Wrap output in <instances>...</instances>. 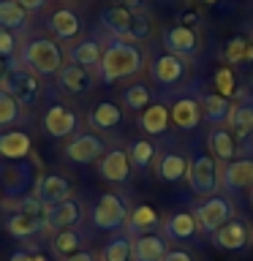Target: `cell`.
<instances>
[{"instance_id":"cell-1","label":"cell","mask_w":253,"mask_h":261,"mask_svg":"<svg viewBox=\"0 0 253 261\" xmlns=\"http://www.w3.org/2000/svg\"><path fill=\"white\" fill-rule=\"evenodd\" d=\"M144 55L136 44H128V41L112 38L109 44L104 46V60L98 65V73H101L104 85H114L120 79H128L142 68Z\"/></svg>"},{"instance_id":"cell-2","label":"cell","mask_w":253,"mask_h":261,"mask_svg":"<svg viewBox=\"0 0 253 261\" xmlns=\"http://www.w3.org/2000/svg\"><path fill=\"white\" fill-rule=\"evenodd\" d=\"M101 24L104 30L112 33V38L128 41V44H139L150 36V19L144 14L128 11L122 6H109L101 11Z\"/></svg>"},{"instance_id":"cell-3","label":"cell","mask_w":253,"mask_h":261,"mask_svg":"<svg viewBox=\"0 0 253 261\" xmlns=\"http://www.w3.org/2000/svg\"><path fill=\"white\" fill-rule=\"evenodd\" d=\"M19 63L38 76H57L63 68V49L52 38H30L19 52Z\"/></svg>"},{"instance_id":"cell-4","label":"cell","mask_w":253,"mask_h":261,"mask_svg":"<svg viewBox=\"0 0 253 261\" xmlns=\"http://www.w3.org/2000/svg\"><path fill=\"white\" fill-rule=\"evenodd\" d=\"M0 87L8 95H14L19 101V106H36L41 101V95H44V82H41L38 73H33L30 68L16 65V63H11V68H8V73L0 82Z\"/></svg>"},{"instance_id":"cell-5","label":"cell","mask_w":253,"mask_h":261,"mask_svg":"<svg viewBox=\"0 0 253 261\" xmlns=\"http://www.w3.org/2000/svg\"><path fill=\"white\" fill-rule=\"evenodd\" d=\"M128 204L117 193H104L90 210V218L98 231H117L128 223Z\"/></svg>"},{"instance_id":"cell-6","label":"cell","mask_w":253,"mask_h":261,"mask_svg":"<svg viewBox=\"0 0 253 261\" xmlns=\"http://www.w3.org/2000/svg\"><path fill=\"white\" fill-rule=\"evenodd\" d=\"M33 182H36V174L28 161H0V188H3L6 199L24 196Z\"/></svg>"},{"instance_id":"cell-7","label":"cell","mask_w":253,"mask_h":261,"mask_svg":"<svg viewBox=\"0 0 253 261\" xmlns=\"http://www.w3.org/2000/svg\"><path fill=\"white\" fill-rule=\"evenodd\" d=\"M191 191L196 196H212L220 188V169L212 155H196L191 161V174H188Z\"/></svg>"},{"instance_id":"cell-8","label":"cell","mask_w":253,"mask_h":261,"mask_svg":"<svg viewBox=\"0 0 253 261\" xmlns=\"http://www.w3.org/2000/svg\"><path fill=\"white\" fill-rule=\"evenodd\" d=\"M193 218L199 228L204 234H215L223 223H229L234 215H232V201L226 196H210L207 201H201L199 207L193 210Z\"/></svg>"},{"instance_id":"cell-9","label":"cell","mask_w":253,"mask_h":261,"mask_svg":"<svg viewBox=\"0 0 253 261\" xmlns=\"http://www.w3.org/2000/svg\"><path fill=\"white\" fill-rule=\"evenodd\" d=\"M220 188L229 196H237L245 191L253 193V158H237L226 163L220 169Z\"/></svg>"},{"instance_id":"cell-10","label":"cell","mask_w":253,"mask_h":261,"mask_svg":"<svg viewBox=\"0 0 253 261\" xmlns=\"http://www.w3.org/2000/svg\"><path fill=\"white\" fill-rule=\"evenodd\" d=\"M104 152H106V144H104V139L95 136V134H79L65 144V158L71 163H79V166L101 161Z\"/></svg>"},{"instance_id":"cell-11","label":"cell","mask_w":253,"mask_h":261,"mask_svg":"<svg viewBox=\"0 0 253 261\" xmlns=\"http://www.w3.org/2000/svg\"><path fill=\"white\" fill-rule=\"evenodd\" d=\"M163 46H166V52L183 57V60H191V57H196V52H199L201 41H199L196 28L171 24L169 30H163Z\"/></svg>"},{"instance_id":"cell-12","label":"cell","mask_w":253,"mask_h":261,"mask_svg":"<svg viewBox=\"0 0 253 261\" xmlns=\"http://www.w3.org/2000/svg\"><path fill=\"white\" fill-rule=\"evenodd\" d=\"M212 242H215L220 250H234L237 253V250H245L253 242V231L245 220L232 218L229 223H223L215 234H212Z\"/></svg>"},{"instance_id":"cell-13","label":"cell","mask_w":253,"mask_h":261,"mask_svg":"<svg viewBox=\"0 0 253 261\" xmlns=\"http://www.w3.org/2000/svg\"><path fill=\"white\" fill-rule=\"evenodd\" d=\"M150 76H153L155 85H161V87L177 85V82H183V76H185V60L177 55H171V52H163L161 57L153 60Z\"/></svg>"},{"instance_id":"cell-14","label":"cell","mask_w":253,"mask_h":261,"mask_svg":"<svg viewBox=\"0 0 253 261\" xmlns=\"http://www.w3.org/2000/svg\"><path fill=\"white\" fill-rule=\"evenodd\" d=\"M33 193L44 201V207H49V204L68 201L73 196V185L63 174H41L36 179V191H33Z\"/></svg>"},{"instance_id":"cell-15","label":"cell","mask_w":253,"mask_h":261,"mask_svg":"<svg viewBox=\"0 0 253 261\" xmlns=\"http://www.w3.org/2000/svg\"><path fill=\"white\" fill-rule=\"evenodd\" d=\"M131 158H128V152L125 150H106L104 152V158L98 161V174H101L106 182H128L131 179Z\"/></svg>"},{"instance_id":"cell-16","label":"cell","mask_w":253,"mask_h":261,"mask_svg":"<svg viewBox=\"0 0 253 261\" xmlns=\"http://www.w3.org/2000/svg\"><path fill=\"white\" fill-rule=\"evenodd\" d=\"M82 220V204L79 201H60V204H49L44 210V223L49 228H55V231H60V228H73Z\"/></svg>"},{"instance_id":"cell-17","label":"cell","mask_w":253,"mask_h":261,"mask_svg":"<svg viewBox=\"0 0 253 261\" xmlns=\"http://www.w3.org/2000/svg\"><path fill=\"white\" fill-rule=\"evenodd\" d=\"M169 114H171V122H174L180 130H193L204 120L201 103H199V98H193V95L177 98V101L169 106Z\"/></svg>"},{"instance_id":"cell-18","label":"cell","mask_w":253,"mask_h":261,"mask_svg":"<svg viewBox=\"0 0 253 261\" xmlns=\"http://www.w3.org/2000/svg\"><path fill=\"white\" fill-rule=\"evenodd\" d=\"M77 114H73L68 106H63V103H52L46 109L44 114V128H46V134L49 136H55V139H65V136H71L73 130H77Z\"/></svg>"},{"instance_id":"cell-19","label":"cell","mask_w":253,"mask_h":261,"mask_svg":"<svg viewBox=\"0 0 253 261\" xmlns=\"http://www.w3.org/2000/svg\"><path fill=\"white\" fill-rule=\"evenodd\" d=\"M155 174H158L161 182H183V179L191 174V163L183 152H161V158L155 161Z\"/></svg>"},{"instance_id":"cell-20","label":"cell","mask_w":253,"mask_h":261,"mask_svg":"<svg viewBox=\"0 0 253 261\" xmlns=\"http://www.w3.org/2000/svg\"><path fill=\"white\" fill-rule=\"evenodd\" d=\"M33 139L24 130H0V158L3 161H28Z\"/></svg>"},{"instance_id":"cell-21","label":"cell","mask_w":253,"mask_h":261,"mask_svg":"<svg viewBox=\"0 0 253 261\" xmlns=\"http://www.w3.org/2000/svg\"><path fill=\"white\" fill-rule=\"evenodd\" d=\"M229 125H232V136L237 142H245V139L253 134V98L250 95H242L240 101L232 106Z\"/></svg>"},{"instance_id":"cell-22","label":"cell","mask_w":253,"mask_h":261,"mask_svg":"<svg viewBox=\"0 0 253 261\" xmlns=\"http://www.w3.org/2000/svg\"><path fill=\"white\" fill-rule=\"evenodd\" d=\"M199 103H201V114L204 120L212 122V125H223L232 117V98L220 95V93H201L199 95Z\"/></svg>"},{"instance_id":"cell-23","label":"cell","mask_w":253,"mask_h":261,"mask_svg":"<svg viewBox=\"0 0 253 261\" xmlns=\"http://www.w3.org/2000/svg\"><path fill=\"white\" fill-rule=\"evenodd\" d=\"M68 60L79 68H98L104 60V46L98 44L95 38H87V41H79V44H71L68 49Z\"/></svg>"},{"instance_id":"cell-24","label":"cell","mask_w":253,"mask_h":261,"mask_svg":"<svg viewBox=\"0 0 253 261\" xmlns=\"http://www.w3.org/2000/svg\"><path fill=\"white\" fill-rule=\"evenodd\" d=\"M163 231H166V237L174 242H188L199 234V223H196L193 212H174V215H169V220L163 223Z\"/></svg>"},{"instance_id":"cell-25","label":"cell","mask_w":253,"mask_h":261,"mask_svg":"<svg viewBox=\"0 0 253 261\" xmlns=\"http://www.w3.org/2000/svg\"><path fill=\"white\" fill-rule=\"evenodd\" d=\"M49 30L57 41H71L77 38V33L82 30V19L79 14H73L71 8H57V11L49 16Z\"/></svg>"},{"instance_id":"cell-26","label":"cell","mask_w":253,"mask_h":261,"mask_svg":"<svg viewBox=\"0 0 253 261\" xmlns=\"http://www.w3.org/2000/svg\"><path fill=\"white\" fill-rule=\"evenodd\" d=\"M125 226L134 237H144V234H155V228L161 226V218L150 204H139V207L131 210Z\"/></svg>"},{"instance_id":"cell-27","label":"cell","mask_w":253,"mask_h":261,"mask_svg":"<svg viewBox=\"0 0 253 261\" xmlns=\"http://www.w3.org/2000/svg\"><path fill=\"white\" fill-rule=\"evenodd\" d=\"M6 231L16 237V240H28V237H36L41 228H44V218H36V215H22V212H8V218L3 220Z\"/></svg>"},{"instance_id":"cell-28","label":"cell","mask_w":253,"mask_h":261,"mask_svg":"<svg viewBox=\"0 0 253 261\" xmlns=\"http://www.w3.org/2000/svg\"><path fill=\"white\" fill-rule=\"evenodd\" d=\"M87 122H90V128H95V130H112L122 122V109L112 101H101L90 109Z\"/></svg>"},{"instance_id":"cell-29","label":"cell","mask_w":253,"mask_h":261,"mask_svg":"<svg viewBox=\"0 0 253 261\" xmlns=\"http://www.w3.org/2000/svg\"><path fill=\"white\" fill-rule=\"evenodd\" d=\"M169 122H171V114L163 103H150L142 114H139V128H142L144 134H150V136L166 134Z\"/></svg>"},{"instance_id":"cell-30","label":"cell","mask_w":253,"mask_h":261,"mask_svg":"<svg viewBox=\"0 0 253 261\" xmlns=\"http://www.w3.org/2000/svg\"><path fill=\"white\" fill-rule=\"evenodd\" d=\"M166 253V242L158 234H144L134 240V261H163Z\"/></svg>"},{"instance_id":"cell-31","label":"cell","mask_w":253,"mask_h":261,"mask_svg":"<svg viewBox=\"0 0 253 261\" xmlns=\"http://www.w3.org/2000/svg\"><path fill=\"white\" fill-rule=\"evenodd\" d=\"M207 144H210V152L215 155L218 161H223V163L237 161V139L232 136V130H223V128L210 130Z\"/></svg>"},{"instance_id":"cell-32","label":"cell","mask_w":253,"mask_h":261,"mask_svg":"<svg viewBox=\"0 0 253 261\" xmlns=\"http://www.w3.org/2000/svg\"><path fill=\"white\" fill-rule=\"evenodd\" d=\"M57 85H60L65 93H73V95H79V93H87L90 90V73L85 68H79V65H63L60 73H57Z\"/></svg>"},{"instance_id":"cell-33","label":"cell","mask_w":253,"mask_h":261,"mask_svg":"<svg viewBox=\"0 0 253 261\" xmlns=\"http://www.w3.org/2000/svg\"><path fill=\"white\" fill-rule=\"evenodd\" d=\"M82 245H85V237H82V231H77V228H60V231L52 234V250L63 261L68 256H73V253L85 250Z\"/></svg>"},{"instance_id":"cell-34","label":"cell","mask_w":253,"mask_h":261,"mask_svg":"<svg viewBox=\"0 0 253 261\" xmlns=\"http://www.w3.org/2000/svg\"><path fill=\"white\" fill-rule=\"evenodd\" d=\"M223 60L226 65H242V63H250L253 60V41L248 36H234L226 41L223 46Z\"/></svg>"},{"instance_id":"cell-35","label":"cell","mask_w":253,"mask_h":261,"mask_svg":"<svg viewBox=\"0 0 253 261\" xmlns=\"http://www.w3.org/2000/svg\"><path fill=\"white\" fill-rule=\"evenodd\" d=\"M0 28L3 30H24L28 28V11L16 0H0Z\"/></svg>"},{"instance_id":"cell-36","label":"cell","mask_w":253,"mask_h":261,"mask_svg":"<svg viewBox=\"0 0 253 261\" xmlns=\"http://www.w3.org/2000/svg\"><path fill=\"white\" fill-rule=\"evenodd\" d=\"M125 152H128L131 166H134V169H147L155 161V144L147 142V139H134V142L128 144Z\"/></svg>"},{"instance_id":"cell-37","label":"cell","mask_w":253,"mask_h":261,"mask_svg":"<svg viewBox=\"0 0 253 261\" xmlns=\"http://www.w3.org/2000/svg\"><path fill=\"white\" fill-rule=\"evenodd\" d=\"M8 212H22V215H36V218H44V201L38 199L36 193H30V196H16V199H6L3 201Z\"/></svg>"},{"instance_id":"cell-38","label":"cell","mask_w":253,"mask_h":261,"mask_svg":"<svg viewBox=\"0 0 253 261\" xmlns=\"http://www.w3.org/2000/svg\"><path fill=\"white\" fill-rule=\"evenodd\" d=\"M22 120V106L14 95H8L3 87H0V130L11 128Z\"/></svg>"},{"instance_id":"cell-39","label":"cell","mask_w":253,"mask_h":261,"mask_svg":"<svg viewBox=\"0 0 253 261\" xmlns=\"http://www.w3.org/2000/svg\"><path fill=\"white\" fill-rule=\"evenodd\" d=\"M134 258V242L128 237H114L104 245V261H131Z\"/></svg>"},{"instance_id":"cell-40","label":"cell","mask_w":253,"mask_h":261,"mask_svg":"<svg viewBox=\"0 0 253 261\" xmlns=\"http://www.w3.org/2000/svg\"><path fill=\"white\" fill-rule=\"evenodd\" d=\"M122 103H125L128 109L144 112L147 106L153 103V95H150V90H147L144 85H134V87H128L125 93H122Z\"/></svg>"},{"instance_id":"cell-41","label":"cell","mask_w":253,"mask_h":261,"mask_svg":"<svg viewBox=\"0 0 253 261\" xmlns=\"http://www.w3.org/2000/svg\"><path fill=\"white\" fill-rule=\"evenodd\" d=\"M212 85L218 87L215 93L226 95V98H232V95L237 93V79H234V71L229 68V65H220V68L215 71V76H212Z\"/></svg>"},{"instance_id":"cell-42","label":"cell","mask_w":253,"mask_h":261,"mask_svg":"<svg viewBox=\"0 0 253 261\" xmlns=\"http://www.w3.org/2000/svg\"><path fill=\"white\" fill-rule=\"evenodd\" d=\"M16 49H19V44H16V36L11 30H3L0 28V57H14L16 55Z\"/></svg>"},{"instance_id":"cell-43","label":"cell","mask_w":253,"mask_h":261,"mask_svg":"<svg viewBox=\"0 0 253 261\" xmlns=\"http://www.w3.org/2000/svg\"><path fill=\"white\" fill-rule=\"evenodd\" d=\"M199 19H201V16H199V11H196V8H185V11L177 16V22L185 24V28H196V24H199Z\"/></svg>"},{"instance_id":"cell-44","label":"cell","mask_w":253,"mask_h":261,"mask_svg":"<svg viewBox=\"0 0 253 261\" xmlns=\"http://www.w3.org/2000/svg\"><path fill=\"white\" fill-rule=\"evenodd\" d=\"M163 261H193V256L188 250H169L166 256H163Z\"/></svg>"},{"instance_id":"cell-45","label":"cell","mask_w":253,"mask_h":261,"mask_svg":"<svg viewBox=\"0 0 253 261\" xmlns=\"http://www.w3.org/2000/svg\"><path fill=\"white\" fill-rule=\"evenodd\" d=\"M114 6H122V8H128V11H142L144 8V0H114Z\"/></svg>"},{"instance_id":"cell-46","label":"cell","mask_w":253,"mask_h":261,"mask_svg":"<svg viewBox=\"0 0 253 261\" xmlns=\"http://www.w3.org/2000/svg\"><path fill=\"white\" fill-rule=\"evenodd\" d=\"M16 3H19L24 11L30 14V11H41V8L46 6V0H16Z\"/></svg>"},{"instance_id":"cell-47","label":"cell","mask_w":253,"mask_h":261,"mask_svg":"<svg viewBox=\"0 0 253 261\" xmlns=\"http://www.w3.org/2000/svg\"><path fill=\"white\" fill-rule=\"evenodd\" d=\"M65 261H95V256L90 250H79V253H73V256H68Z\"/></svg>"},{"instance_id":"cell-48","label":"cell","mask_w":253,"mask_h":261,"mask_svg":"<svg viewBox=\"0 0 253 261\" xmlns=\"http://www.w3.org/2000/svg\"><path fill=\"white\" fill-rule=\"evenodd\" d=\"M8 261H33V253H28V250H16V253H11V258Z\"/></svg>"},{"instance_id":"cell-49","label":"cell","mask_w":253,"mask_h":261,"mask_svg":"<svg viewBox=\"0 0 253 261\" xmlns=\"http://www.w3.org/2000/svg\"><path fill=\"white\" fill-rule=\"evenodd\" d=\"M8 68H11V65H8V63L3 60V57H0V82H3V76L8 73Z\"/></svg>"},{"instance_id":"cell-50","label":"cell","mask_w":253,"mask_h":261,"mask_svg":"<svg viewBox=\"0 0 253 261\" xmlns=\"http://www.w3.org/2000/svg\"><path fill=\"white\" fill-rule=\"evenodd\" d=\"M33 261H49L46 256H33Z\"/></svg>"},{"instance_id":"cell-51","label":"cell","mask_w":253,"mask_h":261,"mask_svg":"<svg viewBox=\"0 0 253 261\" xmlns=\"http://www.w3.org/2000/svg\"><path fill=\"white\" fill-rule=\"evenodd\" d=\"M201 3H207V6H215V3H218V0H201Z\"/></svg>"},{"instance_id":"cell-52","label":"cell","mask_w":253,"mask_h":261,"mask_svg":"<svg viewBox=\"0 0 253 261\" xmlns=\"http://www.w3.org/2000/svg\"><path fill=\"white\" fill-rule=\"evenodd\" d=\"M6 201V193H3V188H0V204H3Z\"/></svg>"},{"instance_id":"cell-53","label":"cell","mask_w":253,"mask_h":261,"mask_svg":"<svg viewBox=\"0 0 253 261\" xmlns=\"http://www.w3.org/2000/svg\"><path fill=\"white\" fill-rule=\"evenodd\" d=\"M248 38H250V41H253V28H250V36H248Z\"/></svg>"},{"instance_id":"cell-54","label":"cell","mask_w":253,"mask_h":261,"mask_svg":"<svg viewBox=\"0 0 253 261\" xmlns=\"http://www.w3.org/2000/svg\"><path fill=\"white\" fill-rule=\"evenodd\" d=\"M250 201H253V196H250Z\"/></svg>"}]
</instances>
